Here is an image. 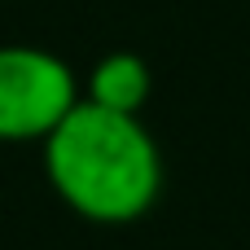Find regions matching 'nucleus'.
<instances>
[{
    "mask_svg": "<svg viewBox=\"0 0 250 250\" xmlns=\"http://www.w3.org/2000/svg\"><path fill=\"white\" fill-rule=\"evenodd\" d=\"M40 154L62 207L88 224L123 229L158 207L163 149L145 127V114L105 110L79 97L40 141Z\"/></svg>",
    "mask_w": 250,
    "mask_h": 250,
    "instance_id": "f257e3e1",
    "label": "nucleus"
},
{
    "mask_svg": "<svg viewBox=\"0 0 250 250\" xmlns=\"http://www.w3.org/2000/svg\"><path fill=\"white\" fill-rule=\"evenodd\" d=\"M79 101V75L40 44H0V145H40Z\"/></svg>",
    "mask_w": 250,
    "mask_h": 250,
    "instance_id": "f03ea898",
    "label": "nucleus"
},
{
    "mask_svg": "<svg viewBox=\"0 0 250 250\" xmlns=\"http://www.w3.org/2000/svg\"><path fill=\"white\" fill-rule=\"evenodd\" d=\"M149 92H154V70L132 48H114V53L97 57L92 70H88V79L79 83L83 101H97V105L123 110V114H145Z\"/></svg>",
    "mask_w": 250,
    "mask_h": 250,
    "instance_id": "7ed1b4c3",
    "label": "nucleus"
}]
</instances>
